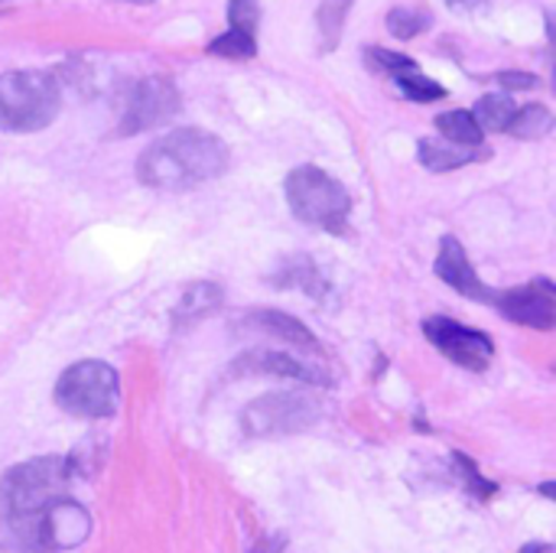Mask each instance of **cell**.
<instances>
[{
    "label": "cell",
    "mask_w": 556,
    "mask_h": 553,
    "mask_svg": "<svg viewBox=\"0 0 556 553\" xmlns=\"http://www.w3.org/2000/svg\"><path fill=\"white\" fill-rule=\"evenodd\" d=\"M72 460L46 456L10 469L0 479V528L20 553H46V518L68 499Z\"/></svg>",
    "instance_id": "6da1fadb"
},
{
    "label": "cell",
    "mask_w": 556,
    "mask_h": 553,
    "mask_svg": "<svg viewBox=\"0 0 556 553\" xmlns=\"http://www.w3.org/2000/svg\"><path fill=\"white\" fill-rule=\"evenodd\" d=\"M228 147L202 127H179L153 140L137 160V179L150 189H192L228 169Z\"/></svg>",
    "instance_id": "7a4b0ae2"
},
{
    "label": "cell",
    "mask_w": 556,
    "mask_h": 553,
    "mask_svg": "<svg viewBox=\"0 0 556 553\" xmlns=\"http://www.w3.org/2000/svg\"><path fill=\"white\" fill-rule=\"evenodd\" d=\"M62 108V85L52 72L16 68L0 75V130L33 134L55 121Z\"/></svg>",
    "instance_id": "3957f363"
},
{
    "label": "cell",
    "mask_w": 556,
    "mask_h": 553,
    "mask_svg": "<svg viewBox=\"0 0 556 553\" xmlns=\"http://www.w3.org/2000/svg\"><path fill=\"white\" fill-rule=\"evenodd\" d=\"M287 202L293 215L306 225L326 228L332 235L349 231L352 196L349 189L319 166H296L287 176Z\"/></svg>",
    "instance_id": "277c9868"
},
{
    "label": "cell",
    "mask_w": 556,
    "mask_h": 553,
    "mask_svg": "<svg viewBox=\"0 0 556 553\" xmlns=\"http://www.w3.org/2000/svg\"><path fill=\"white\" fill-rule=\"evenodd\" d=\"M121 401V378L108 362H78L62 372L55 385V404L85 420L111 417Z\"/></svg>",
    "instance_id": "5b68a950"
},
{
    "label": "cell",
    "mask_w": 556,
    "mask_h": 553,
    "mask_svg": "<svg viewBox=\"0 0 556 553\" xmlns=\"http://www.w3.org/2000/svg\"><path fill=\"white\" fill-rule=\"evenodd\" d=\"M323 417L319 401L306 394H264L254 404L244 407L241 427L248 437H283V433H300L309 430Z\"/></svg>",
    "instance_id": "8992f818"
},
{
    "label": "cell",
    "mask_w": 556,
    "mask_h": 553,
    "mask_svg": "<svg viewBox=\"0 0 556 553\" xmlns=\"http://www.w3.org/2000/svg\"><path fill=\"white\" fill-rule=\"evenodd\" d=\"M182 108V95L176 88L173 78L166 75H150L140 78L121 111V124H117V137H130V134H143L153 130L166 121H173Z\"/></svg>",
    "instance_id": "52a82bcc"
},
{
    "label": "cell",
    "mask_w": 556,
    "mask_h": 553,
    "mask_svg": "<svg viewBox=\"0 0 556 553\" xmlns=\"http://www.w3.org/2000/svg\"><path fill=\"white\" fill-rule=\"evenodd\" d=\"M424 336L456 365L469 368V372H485L495 359V345H492V336L479 332V329H469V326H459L453 323L450 316H430L424 323Z\"/></svg>",
    "instance_id": "ba28073f"
},
{
    "label": "cell",
    "mask_w": 556,
    "mask_h": 553,
    "mask_svg": "<svg viewBox=\"0 0 556 553\" xmlns=\"http://www.w3.org/2000/svg\"><path fill=\"white\" fill-rule=\"evenodd\" d=\"M511 323L531 326V329H554L556 323V290L551 280H538L528 287H511L505 293H495L492 300Z\"/></svg>",
    "instance_id": "9c48e42d"
},
{
    "label": "cell",
    "mask_w": 556,
    "mask_h": 553,
    "mask_svg": "<svg viewBox=\"0 0 556 553\" xmlns=\"http://www.w3.org/2000/svg\"><path fill=\"white\" fill-rule=\"evenodd\" d=\"M235 375H280V378H293L303 385H329L326 368L306 365L287 352H270V349H251L235 362Z\"/></svg>",
    "instance_id": "30bf717a"
},
{
    "label": "cell",
    "mask_w": 556,
    "mask_h": 553,
    "mask_svg": "<svg viewBox=\"0 0 556 553\" xmlns=\"http://www.w3.org/2000/svg\"><path fill=\"white\" fill-rule=\"evenodd\" d=\"M437 277H440L443 284H450L453 290H459L463 297H469V300H482V303H492V300H495V293L479 280V274L472 271V264H469L463 244H459L453 235H446V238L440 241Z\"/></svg>",
    "instance_id": "8fae6325"
},
{
    "label": "cell",
    "mask_w": 556,
    "mask_h": 553,
    "mask_svg": "<svg viewBox=\"0 0 556 553\" xmlns=\"http://www.w3.org/2000/svg\"><path fill=\"white\" fill-rule=\"evenodd\" d=\"M244 323H248L251 329H257V332H264V336H270V339H277V342L296 345V349H303V352H309V355H316V352H319L316 336H313L303 323H296L293 316H287V313H277V310H257V313H251Z\"/></svg>",
    "instance_id": "7c38bea8"
},
{
    "label": "cell",
    "mask_w": 556,
    "mask_h": 553,
    "mask_svg": "<svg viewBox=\"0 0 556 553\" xmlns=\"http://www.w3.org/2000/svg\"><path fill=\"white\" fill-rule=\"evenodd\" d=\"M417 156L427 169L433 173H450V169H459V166H469V163H479V160H489L492 150L489 147H459V143H450V140H420L417 143Z\"/></svg>",
    "instance_id": "4fadbf2b"
},
{
    "label": "cell",
    "mask_w": 556,
    "mask_h": 553,
    "mask_svg": "<svg viewBox=\"0 0 556 553\" xmlns=\"http://www.w3.org/2000/svg\"><path fill=\"white\" fill-rule=\"evenodd\" d=\"M222 300H225L222 287H215V284H192V287L182 293L179 306H176V326L205 319L208 313H215V310L222 306Z\"/></svg>",
    "instance_id": "5bb4252c"
},
{
    "label": "cell",
    "mask_w": 556,
    "mask_h": 553,
    "mask_svg": "<svg viewBox=\"0 0 556 553\" xmlns=\"http://www.w3.org/2000/svg\"><path fill=\"white\" fill-rule=\"evenodd\" d=\"M515 111H518V104H515L511 95L492 91V95H482V98H479V104L472 108V117H476V124L482 127V134H485V130H508Z\"/></svg>",
    "instance_id": "9a60e30c"
},
{
    "label": "cell",
    "mask_w": 556,
    "mask_h": 553,
    "mask_svg": "<svg viewBox=\"0 0 556 553\" xmlns=\"http://www.w3.org/2000/svg\"><path fill=\"white\" fill-rule=\"evenodd\" d=\"M437 127L443 134V140L459 143V147H482V127L476 124L472 111H446L437 117Z\"/></svg>",
    "instance_id": "2e32d148"
},
{
    "label": "cell",
    "mask_w": 556,
    "mask_h": 553,
    "mask_svg": "<svg viewBox=\"0 0 556 553\" xmlns=\"http://www.w3.org/2000/svg\"><path fill=\"white\" fill-rule=\"evenodd\" d=\"M554 130V114L551 108L544 104H528V108H518L511 124H508V134L521 137V140H541Z\"/></svg>",
    "instance_id": "e0dca14e"
},
{
    "label": "cell",
    "mask_w": 556,
    "mask_h": 553,
    "mask_svg": "<svg viewBox=\"0 0 556 553\" xmlns=\"http://www.w3.org/2000/svg\"><path fill=\"white\" fill-rule=\"evenodd\" d=\"M394 85L401 88V95H404V98L420 101V104L446 98V88H443L440 81H433L430 75H424V72H420V65H414V68L401 72V75L394 78Z\"/></svg>",
    "instance_id": "ac0fdd59"
},
{
    "label": "cell",
    "mask_w": 556,
    "mask_h": 553,
    "mask_svg": "<svg viewBox=\"0 0 556 553\" xmlns=\"http://www.w3.org/2000/svg\"><path fill=\"white\" fill-rule=\"evenodd\" d=\"M362 59H365V65H368L371 72L388 75V78H397L401 72H407V68H414V65H417L410 55L394 52V49H384V46H368V49L362 52Z\"/></svg>",
    "instance_id": "d6986e66"
},
{
    "label": "cell",
    "mask_w": 556,
    "mask_h": 553,
    "mask_svg": "<svg viewBox=\"0 0 556 553\" xmlns=\"http://www.w3.org/2000/svg\"><path fill=\"white\" fill-rule=\"evenodd\" d=\"M424 29H430V13L424 10H407V7H394L388 13V33L394 39H414Z\"/></svg>",
    "instance_id": "ffe728a7"
},
{
    "label": "cell",
    "mask_w": 556,
    "mask_h": 553,
    "mask_svg": "<svg viewBox=\"0 0 556 553\" xmlns=\"http://www.w3.org/2000/svg\"><path fill=\"white\" fill-rule=\"evenodd\" d=\"M208 55H222V59H254L257 55V39L244 36V33H222L208 42Z\"/></svg>",
    "instance_id": "44dd1931"
},
{
    "label": "cell",
    "mask_w": 556,
    "mask_h": 553,
    "mask_svg": "<svg viewBox=\"0 0 556 553\" xmlns=\"http://www.w3.org/2000/svg\"><path fill=\"white\" fill-rule=\"evenodd\" d=\"M261 23V0H228V29L257 39Z\"/></svg>",
    "instance_id": "7402d4cb"
},
{
    "label": "cell",
    "mask_w": 556,
    "mask_h": 553,
    "mask_svg": "<svg viewBox=\"0 0 556 553\" xmlns=\"http://www.w3.org/2000/svg\"><path fill=\"white\" fill-rule=\"evenodd\" d=\"M349 7H352V0H326V3L319 7V29H323L326 49H336Z\"/></svg>",
    "instance_id": "603a6c76"
},
{
    "label": "cell",
    "mask_w": 556,
    "mask_h": 553,
    "mask_svg": "<svg viewBox=\"0 0 556 553\" xmlns=\"http://www.w3.org/2000/svg\"><path fill=\"white\" fill-rule=\"evenodd\" d=\"M453 460L463 466V479H466V489H469L472 495H479V499H492V495H495V486L482 479V473L476 469V463H472V460H466V456H459V453H456Z\"/></svg>",
    "instance_id": "cb8c5ba5"
},
{
    "label": "cell",
    "mask_w": 556,
    "mask_h": 553,
    "mask_svg": "<svg viewBox=\"0 0 556 553\" xmlns=\"http://www.w3.org/2000/svg\"><path fill=\"white\" fill-rule=\"evenodd\" d=\"M498 81L505 85V95L508 91H525V88H538V75L531 72H502Z\"/></svg>",
    "instance_id": "d4e9b609"
},
{
    "label": "cell",
    "mask_w": 556,
    "mask_h": 553,
    "mask_svg": "<svg viewBox=\"0 0 556 553\" xmlns=\"http://www.w3.org/2000/svg\"><path fill=\"white\" fill-rule=\"evenodd\" d=\"M450 7H456V10H479V7H485L489 0H446Z\"/></svg>",
    "instance_id": "484cf974"
},
{
    "label": "cell",
    "mask_w": 556,
    "mask_h": 553,
    "mask_svg": "<svg viewBox=\"0 0 556 553\" xmlns=\"http://www.w3.org/2000/svg\"><path fill=\"white\" fill-rule=\"evenodd\" d=\"M124 3H153V0H124Z\"/></svg>",
    "instance_id": "4316f807"
}]
</instances>
